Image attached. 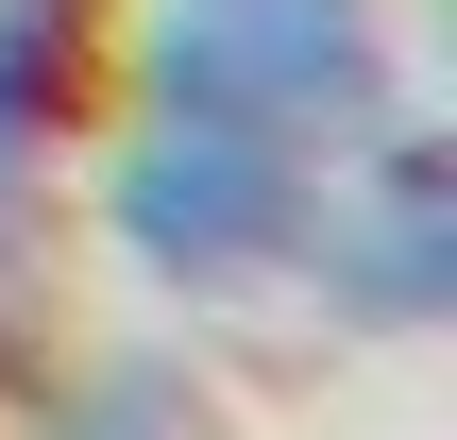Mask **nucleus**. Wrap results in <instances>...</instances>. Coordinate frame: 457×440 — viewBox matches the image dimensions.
Returning a JSON list of instances; mask_svg holds the SVG:
<instances>
[{"label":"nucleus","mask_w":457,"mask_h":440,"mask_svg":"<svg viewBox=\"0 0 457 440\" xmlns=\"http://www.w3.org/2000/svg\"><path fill=\"white\" fill-rule=\"evenodd\" d=\"M288 305L322 339H441L457 322V136L373 119L356 153H322V220H305Z\"/></svg>","instance_id":"7ed1b4c3"},{"label":"nucleus","mask_w":457,"mask_h":440,"mask_svg":"<svg viewBox=\"0 0 457 440\" xmlns=\"http://www.w3.org/2000/svg\"><path fill=\"white\" fill-rule=\"evenodd\" d=\"M51 407L68 424H204L220 390H204V356H102V373H51Z\"/></svg>","instance_id":"39448f33"},{"label":"nucleus","mask_w":457,"mask_h":440,"mask_svg":"<svg viewBox=\"0 0 457 440\" xmlns=\"http://www.w3.org/2000/svg\"><path fill=\"white\" fill-rule=\"evenodd\" d=\"M51 170H68V119L0 85V271H17V254L51 237Z\"/></svg>","instance_id":"423d86ee"},{"label":"nucleus","mask_w":457,"mask_h":440,"mask_svg":"<svg viewBox=\"0 0 457 440\" xmlns=\"http://www.w3.org/2000/svg\"><path fill=\"white\" fill-rule=\"evenodd\" d=\"M102 102L271 136V153H356L373 119H407V51L373 0H153V17H119Z\"/></svg>","instance_id":"f257e3e1"},{"label":"nucleus","mask_w":457,"mask_h":440,"mask_svg":"<svg viewBox=\"0 0 457 440\" xmlns=\"http://www.w3.org/2000/svg\"><path fill=\"white\" fill-rule=\"evenodd\" d=\"M102 68H119V0H0V85L51 102L68 136L102 119Z\"/></svg>","instance_id":"20e7f679"},{"label":"nucleus","mask_w":457,"mask_h":440,"mask_svg":"<svg viewBox=\"0 0 457 440\" xmlns=\"http://www.w3.org/2000/svg\"><path fill=\"white\" fill-rule=\"evenodd\" d=\"M85 220H102V254H119L153 305H187V322H254V305H288V271H305L322 153L204 136V119H119L102 170H85Z\"/></svg>","instance_id":"f03ea898"}]
</instances>
